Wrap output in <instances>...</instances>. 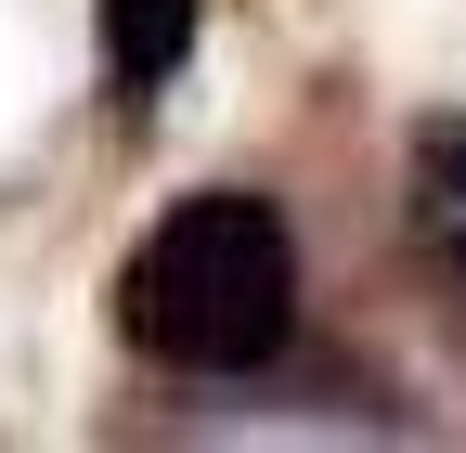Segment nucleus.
<instances>
[{
  "label": "nucleus",
  "instance_id": "obj_1",
  "mask_svg": "<svg viewBox=\"0 0 466 453\" xmlns=\"http://www.w3.org/2000/svg\"><path fill=\"white\" fill-rule=\"evenodd\" d=\"M116 311L182 376H259L285 350V324H299V234H285L272 195H182L130 247Z\"/></svg>",
  "mask_w": 466,
  "mask_h": 453
},
{
  "label": "nucleus",
  "instance_id": "obj_2",
  "mask_svg": "<svg viewBox=\"0 0 466 453\" xmlns=\"http://www.w3.org/2000/svg\"><path fill=\"white\" fill-rule=\"evenodd\" d=\"M182 52H195V0H104V91L130 117L182 78Z\"/></svg>",
  "mask_w": 466,
  "mask_h": 453
},
{
  "label": "nucleus",
  "instance_id": "obj_3",
  "mask_svg": "<svg viewBox=\"0 0 466 453\" xmlns=\"http://www.w3.org/2000/svg\"><path fill=\"white\" fill-rule=\"evenodd\" d=\"M415 234H428L441 272H466V117L415 130Z\"/></svg>",
  "mask_w": 466,
  "mask_h": 453
}]
</instances>
